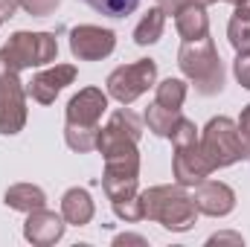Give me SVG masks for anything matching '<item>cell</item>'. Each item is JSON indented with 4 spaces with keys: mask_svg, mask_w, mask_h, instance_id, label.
Masks as SVG:
<instances>
[{
    "mask_svg": "<svg viewBox=\"0 0 250 247\" xmlns=\"http://www.w3.org/2000/svg\"><path fill=\"white\" fill-rule=\"evenodd\" d=\"M108 111V93L99 87H82L64 111V140L73 151L87 154L96 148V134Z\"/></svg>",
    "mask_w": 250,
    "mask_h": 247,
    "instance_id": "6da1fadb",
    "label": "cell"
},
{
    "mask_svg": "<svg viewBox=\"0 0 250 247\" xmlns=\"http://www.w3.org/2000/svg\"><path fill=\"white\" fill-rule=\"evenodd\" d=\"M143 201V218L157 221L160 227L172 230V233H187L192 230L195 218L201 215L195 206V198L187 192V186L181 184H163V186H151L140 192Z\"/></svg>",
    "mask_w": 250,
    "mask_h": 247,
    "instance_id": "7a4b0ae2",
    "label": "cell"
},
{
    "mask_svg": "<svg viewBox=\"0 0 250 247\" xmlns=\"http://www.w3.org/2000/svg\"><path fill=\"white\" fill-rule=\"evenodd\" d=\"M178 67L201 96H215L224 90V64L209 35L184 41L178 50Z\"/></svg>",
    "mask_w": 250,
    "mask_h": 247,
    "instance_id": "3957f363",
    "label": "cell"
},
{
    "mask_svg": "<svg viewBox=\"0 0 250 247\" xmlns=\"http://www.w3.org/2000/svg\"><path fill=\"white\" fill-rule=\"evenodd\" d=\"M198 148L209 160L212 169H227L239 160H248L242 137H239V125L230 117H212L204 125V131L198 137Z\"/></svg>",
    "mask_w": 250,
    "mask_h": 247,
    "instance_id": "277c9868",
    "label": "cell"
},
{
    "mask_svg": "<svg viewBox=\"0 0 250 247\" xmlns=\"http://www.w3.org/2000/svg\"><path fill=\"white\" fill-rule=\"evenodd\" d=\"M6 62L12 64L18 73L21 70H32V67H44L59 59V41L53 32H12L6 47H3Z\"/></svg>",
    "mask_w": 250,
    "mask_h": 247,
    "instance_id": "5b68a950",
    "label": "cell"
},
{
    "mask_svg": "<svg viewBox=\"0 0 250 247\" xmlns=\"http://www.w3.org/2000/svg\"><path fill=\"white\" fill-rule=\"evenodd\" d=\"M26 125V87L0 50V134L15 137Z\"/></svg>",
    "mask_w": 250,
    "mask_h": 247,
    "instance_id": "8992f818",
    "label": "cell"
},
{
    "mask_svg": "<svg viewBox=\"0 0 250 247\" xmlns=\"http://www.w3.org/2000/svg\"><path fill=\"white\" fill-rule=\"evenodd\" d=\"M143 125L140 120L128 111V105H123L120 111L111 114L108 125L99 128L96 134V151L102 157H125V154H140L137 143H140Z\"/></svg>",
    "mask_w": 250,
    "mask_h": 247,
    "instance_id": "52a82bcc",
    "label": "cell"
},
{
    "mask_svg": "<svg viewBox=\"0 0 250 247\" xmlns=\"http://www.w3.org/2000/svg\"><path fill=\"white\" fill-rule=\"evenodd\" d=\"M154 82H157V62L140 59V62H134V64L117 67L108 76L105 87H108V96L117 99L120 105H134Z\"/></svg>",
    "mask_w": 250,
    "mask_h": 247,
    "instance_id": "ba28073f",
    "label": "cell"
},
{
    "mask_svg": "<svg viewBox=\"0 0 250 247\" xmlns=\"http://www.w3.org/2000/svg\"><path fill=\"white\" fill-rule=\"evenodd\" d=\"M102 189L111 204L128 201L140 195V154H125V157H105V172H102Z\"/></svg>",
    "mask_w": 250,
    "mask_h": 247,
    "instance_id": "9c48e42d",
    "label": "cell"
},
{
    "mask_svg": "<svg viewBox=\"0 0 250 247\" xmlns=\"http://www.w3.org/2000/svg\"><path fill=\"white\" fill-rule=\"evenodd\" d=\"M117 50V32L96 26V23H79L70 29V53L79 62H102Z\"/></svg>",
    "mask_w": 250,
    "mask_h": 247,
    "instance_id": "30bf717a",
    "label": "cell"
},
{
    "mask_svg": "<svg viewBox=\"0 0 250 247\" xmlns=\"http://www.w3.org/2000/svg\"><path fill=\"white\" fill-rule=\"evenodd\" d=\"M73 82H76V67L73 64H53V67L32 76V82L26 84V96H32L38 105H53L56 96Z\"/></svg>",
    "mask_w": 250,
    "mask_h": 247,
    "instance_id": "8fae6325",
    "label": "cell"
},
{
    "mask_svg": "<svg viewBox=\"0 0 250 247\" xmlns=\"http://www.w3.org/2000/svg\"><path fill=\"white\" fill-rule=\"evenodd\" d=\"M64 227H67V221H64L62 212H53V209L41 206V209L26 212L23 239L35 247H50V245H56V242H62Z\"/></svg>",
    "mask_w": 250,
    "mask_h": 247,
    "instance_id": "7c38bea8",
    "label": "cell"
},
{
    "mask_svg": "<svg viewBox=\"0 0 250 247\" xmlns=\"http://www.w3.org/2000/svg\"><path fill=\"white\" fill-rule=\"evenodd\" d=\"M195 206L201 215H209V218H224L236 209V192L233 186H227L224 181H201L195 186Z\"/></svg>",
    "mask_w": 250,
    "mask_h": 247,
    "instance_id": "4fadbf2b",
    "label": "cell"
},
{
    "mask_svg": "<svg viewBox=\"0 0 250 247\" xmlns=\"http://www.w3.org/2000/svg\"><path fill=\"white\" fill-rule=\"evenodd\" d=\"M215 169L209 166V160L201 154L198 143L195 145H184V148H175V157H172V175H175V184L181 186H198L201 181H207Z\"/></svg>",
    "mask_w": 250,
    "mask_h": 247,
    "instance_id": "5bb4252c",
    "label": "cell"
},
{
    "mask_svg": "<svg viewBox=\"0 0 250 247\" xmlns=\"http://www.w3.org/2000/svg\"><path fill=\"white\" fill-rule=\"evenodd\" d=\"M62 215H64V221L73 224V227H84V224H90L93 215H96V206H93L90 192H87V189H79V186L67 189L64 198H62Z\"/></svg>",
    "mask_w": 250,
    "mask_h": 247,
    "instance_id": "9a60e30c",
    "label": "cell"
},
{
    "mask_svg": "<svg viewBox=\"0 0 250 247\" xmlns=\"http://www.w3.org/2000/svg\"><path fill=\"white\" fill-rule=\"evenodd\" d=\"M175 29L184 41H195V38H204L209 35V15H207V6H198V3H187L178 15H175Z\"/></svg>",
    "mask_w": 250,
    "mask_h": 247,
    "instance_id": "2e32d148",
    "label": "cell"
},
{
    "mask_svg": "<svg viewBox=\"0 0 250 247\" xmlns=\"http://www.w3.org/2000/svg\"><path fill=\"white\" fill-rule=\"evenodd\" d=\"M3 204L9 209H18V212H32V209L47 206V192L35 184H15L6 189Z\"/></svg>",
    "mask_w": 250,
    "mask_h": 247,
    "instance_id": "e0dca14e",
    "label": "cell"
},
{
    "mask_svg": "<svg viewBox=\"0 0 250 247\" xmlns=\"http://www.w3.org/2000/svg\"><path fill=\"white\" fill-rule=\"evenodd\" d=\"M163 29H166V12L160 6L148 9L143 15V21L134 26V44L137 47H148V44H157L163 38Z\"/></svg>",
    "mask_w": 250,
    "mask_h": 247,
    "instance_id": "ac0fdd59",
    "label": "cell"
},
{
    "mask_svg": "<svg viewBox=\"0 0 250 247\" xmlns=\"http://www.w3.org/2000/svg\"><path fill=\"white\" fill-rule=\"evenodd\" d=\"M187 93H189V84L184 79H163L160 84H157V93H154V102L157 105H163V108H169V111H181L184 108V102H187Z\"/></svg>",
    "mask_w": 250,
    "mask_h": 247,
    "instance_id": "d6986e66",
    "label": "cell"
},
{
    "mask_svg": "<svg viewBox=\"0 0 250 247\" xmlns=\"http://www.w3.org/2000/svg\"><path fill=\"white\" fill-rule=\"evenodd\" d=\"M178 120H181V111H169V108H163V105H157V102L146 108V125H148V131L157 134V137H169Z\"/></svg>",
    "mask_w": 250,
    "mask_h": 247,
    "instance_id": "ffe728a7",
    "label": "cell"
},
{
    "mask_svg": "<svg viewBox=\"0 0 250 247\" xmlns=\"http://www.w3.org/2000/svg\"><path fill=\"white\" fill-rule=\"evenodd\" d=\"M227 38H230V47L236 53L250 50V18H242V15L233 12V18L227 23Z\"/></svg>",
    "mask_w": 250,
    "mask_h": 247,
    "instance_id": "44dd1931",
    "label": "cell"
},
{
    "mask_svg": "<svg viewBox=\"0 0 250 247\" xmlns=\"http://www.w3.org/2000/svg\"><path fill=\"white\" fill-rule=\"evenodd\" d=\"M82 3H87L93 12H99L105 18H125L140 6V0H82Z\"/></svg>",
    "mask_w": 250,
    "mask_h": 247,
    "instance_id": "7402d4cb",
    "label": "cell"
},
{
    "mask_svg": "<svg viewBox=\"0 0 250 247\" xmlns=\"http://www.w3.org/2000/svg\"><path fill=\"white\" fill-rule=\"evenodd\" d=\"M198 137H201V131H198L195 123L187 120V117H181V120L175 123V128H172V134H169V140H172V145H175V148L195 145V143H198Z\"/></svg>",
    "mask_w": 250,
    "mask_h": 247,
    "instance_id": "603a6c76",
    "label": "cell"
},
{
    "mask_svg": "<svg viewBox=\"0 0 250 247\" xmlns=\"http://www.w3.org/2000/svg\"><path fill=\"white\" fill-rule=\"evenodd\" d=\"M114 206V215L125 221V224H134V221H143V201H140V195H134V198H128V201H117V204H111Z\"/></svg>",
    "mask_w": 250,
    "mask_h": 247,
    "instance_id": "cb8c5ba5",
    "label": "cell"
},
{
    "mask_svg": "<svg viewBox=\"0 0 250 247\" xmlns=\"http://www.w3.org/2000/svg\"><path fill=\"white\" fill-rule=\"evenodd\" d=\"M59 3H62V0H18V6H21L23 12H29L32 18H47V15H53V12L59 9Z\"/></svg>",
    "mask_w": 250,
    "mask_h": 247,
    "instance_id": "d4e9b609",
    "label": "cell"
},
{
    "mask_svg": "<svg viewBox=\"0 0 250 247\" xmlns=\"http://www.w3.org/2000/svg\"><path fill=\"white\" fill-rule=\"evenodd\" d=\"M233 76L242 87L250 90V50L245 53H236V62H233Z\"/></svg>",
    "mask_w": 250,
    "mask_h": 247,
    "instance_id": "484cf974",
    "label": "cell"
},
{
    "mask_svg": "<svg viewBox=\"0 0 250 247\" xmlns=\"http://www.w3.org/2000/svg\"><path fill=\"white\" fill-rule=\"evenodd\" d=\"M239 137H242V145H245V154L250 157V105L242 108V117H239Z\"/></svg>",
    "mask_w": 250,
    "mask_h": 247,
    "instance_id": "4316f807",
    "label": "cell"
},
{
    "mask_svg": "<svg viewBox=\"0 0 250 247\" xmlns=\"http://www.w3.org/2000/svg\"><path fill=\"white\" fill-rule=\"evenodd\" d=\"M18 9H21V6H18V0H0V26H3L6 21H12Z\"/></svg>",
    "mask_w": 250,
    "mask_h": 247,
    "instance_id": "83f0119b",
    "label": "cell"
},
{
    "mask_svg": "<svg viewBox=\"0 0 250 247\" xmlns=\"http://www.w3.org/2000/svg\"><path fill=\"white\" fill-rule=\"evenodd\" d=\"M218 242H233V245H245L239 233H215V236H209V239H207V245H218Z\"/></svg>",
    "mask_w": 250,
    "mask_h": 247,
    "instance_id": "f1b7e54d",
    "label": "cell"
},
{
    "mask_svg": "<svg viewBox=\"0 0 250 247\" xmlns=\"http://www.w3.org/2000/svg\"><path fill=\"white\" fill-rule=\"evenodd\" d=\"M187 3H189V0H157V6H160L166 15H178Z\"/></svg>",
    "mask_w": 250,
    "mask_h": 247,
    "instance_id": "f546056e",
    "label": "cell"
},
{
    "mask_svg": "<svg viewBox=\"0 0 250 247\" xmlns=\"http://www.w3.org/2000/svg\"><path fill=\"white\" fill-rule=\"evenodd\" d=\"M114 245H140V247H146L148 242H146L143 236H131V233H123V236H117V239H114Z\"/></svg>",
    "mask_w": 250,
    "mask_h": 247,
    "instance_id": "4dcf8cb0",
    "label": "cell"
},
{
    "mask_svg": "<svg viewBox=\"0 0 250 247\" xmlns=\"http://www.w3.org/2000/svg\"><path fill=\"white\" fill-rule=\"evenodd\" d=\"M236 15H242V18H250V0H242V3L236 6Z\"/></svg>",
    "mask_w": 250,
    "mask_h": 247,
    "instance_id": "1f68e13d",
    "label": "cell"
},
{
    "mask_svg": "<svg viewBox=\"0 0 250 247\" xmlns=\"http://www.w3.org/2000/svg\"><path fill=\"white\" fill-rule=\"evenodd\" d=\"M189 3H198V6H212V3H218V0H189Z\"/></svg>",
    "mask_w": 250,
    "mask_h": 247,
    "instance_id": "d6a6232c",
    "label": "cell"
},
{
    "mask_svg": "<svg viewBox=\"0 0 250 247\" xmlns=\"http://www.w3.org/2000/svg\"><path fill=\"white\" fill-rule=\"evenodd\" d=\"M224 3H230V6H239V3H242V0H224Z\"/></svg>",
    "mask_w": 250,
    "mask_h": 247,
    "instance_id": "836d02e7",
    "label": "cell"
}]
</instances>
